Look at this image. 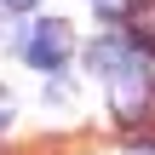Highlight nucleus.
I'll use <instances>...</instances> for the list:
<instances>
[{"label":"nucleus","mask_w":155,"mask_h":155,"mask_svg":"<svg viewBox=\"0 0 155 155\" xmlns=\"http://www.w3.org/2000/svg\"><path fill=\"white\" fill-rule=\"evenodd\" d=\"M98 6H104V12H121V6H127V0H98Z\"/></svg>","instance_id":"7"},{"label":"nucleus","mask_w":155,"mask_h":155,"mask_svg":"<svg viewBox=\"0 0 155 155\" xmlns=\"http://www.w3.org/2000/svg\"><path fill=\"white\" fill-rule=\"evenodd\" d=\"M132 52H138L132 40H121V35H98V40H92V69H104V75H109V69H115V63H127Z\"/></svg>","instance_id":"4"},{"label":"nucleus","mask_w":155,"mask_h":155,"mask_svg":"<svg viewBox=\"0 0 155 155\" xmlns=\"http://www.w3.org/2000/svg\"><path fill=\"white\" fill-rule=\"evenodd\" d=\"M127 40L144 46V52H155V0H132V12H127Z\"/></svg>","instance_id":"3"},{"label":"nucleus","mask_w":155,"mask_h":155,"mask_svg":"<svg viewBox=\"0 0 155 155\" xmlns=\"http://www.w3.org/2000/svg\"><path fill=\"white\" fill-rule=\"evenodd\" d=\"M6 121H12V98L0 92V127H6Z\"/></svg>","instance_id":"5"},{"label":"nucleus","mask_w":155,"mask_h":155,"mask_svg":"<svg viewBox=\"0 0 155 155\" xmlns=\"http://www.w3.org/2000/svg\"><path fill=\"white\" fill-rule=\"evenodd\" d=\"M150 92H155V75L138 63V52H132L127 63H115V69H109V104H115V115H121V121H138V115L150 109Z\"/></svg>","instance_id":"1"},{"label":"nucleus","mask_w":155,"mask_h":155,"mask_svg":"<svg viewBox=\"0 0 155 155\" xmlns=\"http://www.w3.org/2000/svg\"><path fill=\"white\" fill-rule=\"evenodd\" d=\"M23 58L35 63V69H58L63 58H69V46H75V29L63 23V17H46V23H35V29H23Z\"/></svg>","instance_id":"2"},{"label":"nucleus","mask_w":155,"mask_h":155,"mask_svg":"<svg viewBox=\"0 0 155 155\" xmlns=\"http://www.w3.org/2000/svg\"><path fill=\"white\" fill-rule=\"evenodd\" d=\"M0 6H12V12H29V6H40V0H0Z\"/></svg>","instance_id":"6"}]
</instances>
